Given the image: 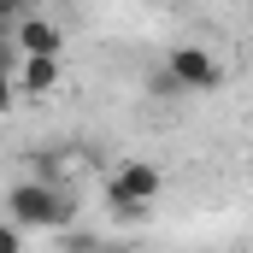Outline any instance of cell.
<instances>
[{
	"instance_id": "2",
	"label": "cell",
	"mask_w": 253,
	"mask_h": 253,
	"mask_svg": "<svg viewBox=\"0 0 253 253\" xmlns=\"http://www.w3.org/2000/svg\"><path fill=\"white\" fill-rule=\"evenodd\" d=\"M153 194H159V171H153L147 159H124V165L106 177V206H112L118 218L147 212V206H153Z\"/></svg>"
},
{
	"instance_id": "4",
	"label": "cell",
	"mask_w": 253,
	"mask_h": 253,
	"mask_svg": "<svg viewBox=\"0 0 253 253\" xmlns=\"http://www.w3.org/2000/svg\"><path fill=\"white\" fill-rule=\"evenodd\" d=\"M65 36L53 18H42V12H18L12 18V53H59Z\"/></svg>"
},
{
	"instance_id": "6",
	"label": "cell",
	"mask_w": 253,
	"mask_h": 253,
	"mask_svg": "<svg viewBox=\"0 0 253 253\" xmlns=\"http://www.w3.org/2000/svg\"><path fill=\"white\" fill-rule=\"evenodd\" d=\"M248 6H253V0H248Z\"/></svg>"
},
{
	"instance_id": "3",
	"label": "cell",
	"mask_w": 253,
	"mask_h": 253,
	"mask_svg": "<svg viewBox=\"0 0 253 253\" xmlns=\"http://www.w3.org/2000/svg\"><path fill=\"white\" fill-rule=\"evenodd\" d=\"M165 77H171L177 88H218V83H224V65L212 59L206 47H171Z\"/></svg>"
},
{
	"instance_id": "5",
	"label": "cell",
	"mask_w": 253,
	"mask_h": 253,
	"mask_svg": "<svg viewBox=\"0 0 253 253\" xmlns=\"http://www.w3.org/2000/svg\"><path fill=\"white\" fill-rule=\"evenodd\" d=\"M12 83L30 94H47L59 83V53H12Z\"/></svg>"
},
{
	"instance_id": "1",
	"label": "cell",
	"mask_w": 253,
	"mask_h": 253,
	"mask_svg": "<svg viewBox=\"0 0 253 253\" xmlns=\"http://www.w3.org/2000/svg\"><path fill=\"white\" fill-rule=\"evenodd\" d=\"M6 212H12L24 230H65V224L77 218V200H71V189H59L53 177H36V183H18V189L6 194Z\"/></svg>"
}]
</instances>
